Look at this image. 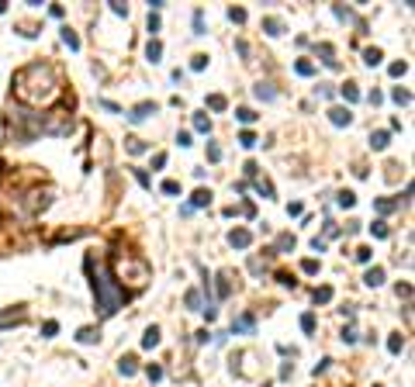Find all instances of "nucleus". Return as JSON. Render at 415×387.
Returning a JSON list of instances; mask_svg holds the SVG:
<instances>
[{
    "instance_id": "obj_13",
    "label": "nucleus",
    "mask_w": 415,
    "mask_h": 387,
    "mask_svg": "<svg viewBox=\"0 0 415 387\" xmlns=\"http://www.w3.org/2000/svg\"><path fill=\"white\" fill-rule=\"evenodd\" d=\"M118 370H121L125 377H132V374H135V370H138L135 356H121V360H118Z\"/></svg>"
},
{
    "instance_id": "obj_30",
    "label": "nucleus",
    "mask_w": 415,
    "mask_h": 387,
    "mask_svg": "<svg viewBox=\"0 0 415 387\" xmlns=\"http://www.w3.org/2000/svg\"><path fill=\"white\" fill-rule=\"evenodd\" d=\"M402 346H405V339H402V335H398V332H395V335H391V339H388V349H391V353H395V356H398V353H402Z\"/></svg>"
},
{
    "instance_id": "obj_17",
    "label": "nucleus",
    "mask_w": 415,
    "mask_h": 387,
    "mask_svg": "<svg viewBox=\"0 0 415 387\" xmlns=\"http://www.w3.org/2000/svg\"><path fill=\"white\" fill-rule=\"evenodd\" d=\"M381 59H384L381 49H367V52H363V63H367V66H381Z\"/></svg>"
},
{
    "instance_id": "obj_41",
    "label": "nucleus",
    "mask_w": 415,
    "mask_h": 387,
    "mask_svg": "<svg viewBox=\"0 0 415 387\" xmlns=\"http://www.w3.org/2000/svg\"><path fill=\"white\" fill-rule=\"evenodd\" d=\"M256 190H260V194H263V197H274V187H270V183H267V180H256Z\"/></svg>"
},
{
    "instance_id": "obj_9",
    "label": "nucleus",
    "mask_w": 415,
    "mask_h": 387,
    "mask_svg": "<svg viewBox=\"0 0 415 387\" xmlns=\"http://www.w3.org/2000/svg\"><path fill=\"white\" fill-rule=\"evenodd\" d=\"M97 339H101V332H97V328H90V325L76 332V342H80V346H90V342H97Z\"/></svg>"
},
{
    "instance_id": "obj_45",
    "label": "nucleus",
    "mask_w": 415,
    "mask_h": 387,
    "mask_svg": "<svg viewBox=\"0 0 415 387\" xmlns=\"http://www.w3.org/2000/svg\"><path fill=\"white\" fill-rule=\"evenodd\" d=\"M370 256H374V252H370L367 245H363V249H356V259H360V263H370Z\"/></svg>"
},
{
    "instance_id": "obj_32",
    "label": "nucleus",
    "mask_w": 415,
    "mask_h": 387,
    "mask_svg": "<svg viewBox=\"0 0 415 387\" xmlns=\"http://www.w3.org/2000/svg\"><path fill=\"white\" fill-rule=\"evenodd\" d=\"M370 235H374V238H388V225H384V222H374V225H370Z\"/></svg>"
},
{
    "instance_id": "obj_12",
    "label": "nucleus",
    "mask_w": 415,
    "mask_h": 387,
    "mask_svg": "<svg viewBox=\"0 0 415 387\" xmlns=\"http://www.w3.org/2000/svg\"><path fill=\"white\" fill-rule=\"evenodd\" d=\"M159 346V328L152 325V328H145V335H142V349H156Z\"/></svg>"
},
{
    "instance_id": "obj_51",
    "label": "nucleus",
    "mask_w": 415,
    "mask_h": 387,
    "mask_svg": "<svg viewBox=\"0 0 415 387\" xmlns=\"http://www.w3.org/2000/svg\"><path fill=\"white\" fill-rule=\"evenodd\" d=\"M377 387H381V384H377Z\"/></svg>"
},
{
    "instance_id": "obj_34",
    "label": "nucleus",
    "mask_w": 415,
    "mask_h": 387,
    "mask_svg": "<svg viewBox=\"0 0 415 387\" xmlns=\"http://www.w3.org/2000/svg\"><path fill=\"white\" fill-rule=\"evenodd\" d=\"M145 377H149L152 384H159V381H163V367H145Z\"/></svg>"
},
{
    "instance_id": "obj_1",
    "label": "nucleus",
    "mask_w": 415,
    "mask_h": 387,
    "mask_svg": "<svg viewBox=\"0 0 415 387\" xmlns=\"http://www.w3.org/2000/svg\"><path fill=\"white\" fill-rule=\"evenodd\" d=\"M14 93H17L21 104L52 107L63 97V83H59L56 70L49 63H31V66H24V70L14 73Z\"/></svg>"
},
{
    "instance_id": "obj_33",
    "label": "nucleus",
    "mask_w": 415,
    "mask_h": 387,
    "mask_svg": "<svg viewBox=\"0 0 415 387\" xmlns=\"http://www.w3.org/2000/svg\"><path fill=\"white\" fill-rule=\"evenodd\" d=\"M239 146H242V149H253V146H256V135H253V132H242V135H239Z\"/></svg>"
},
{
    "instance_id": "obj_19",
    "label": "nucleus",
    "mask_w": 415,
    "mask_h": 387,
    "mask_svg": "<svg viewBox=\"0 0 415 387\" xmlns=\"http://www.w3.org/2000/svg\"><path fill=\"white\" fill-rule=\"evenodd\" d=\"M294 245H298L294 235H280V238H277V252H294Z\"/></svg>"
},
{
    "instance_id": "obj_22",
    "label": "nucleus",
    "mask_w": 415,
    "mask_h": 387,
    "mask_svg": "<svg viewBox=\"0 0 415 387\" xmlns=\"http://www.w3.org/2000/svg\"><path fill=\"white\" fill-rule=\"evenodd\" d=\"M336 204H339V208H353V204H356V194H353V190H343V194L336 197Z\"/></svg>"
},
{
    "instance_id": "obj_31",
    "label": "nucleus",
    "mask_w": 415,
    "mask_h": 387,
    "mask_svg": "<svg viewBox=\"0 0 415 387\" xmlns=\"http://www.w3.org/2000/svg\"><path fill=\"white\" fill-rule=\"evenodd\" d=\"M184 301H187V308L201 311V294H198V291H187V298H184Z\"/></svg>"
},
{
    "instance_id": "obj_4",
    "label": "nucleus",
    "mask_w": 415,
    "mask_h": 387,
    "mask_svg": "<svg viewBox=\"0 0 415 387\" xmlns=\"http://www.w3.org/2000/svg\"><path fill=\"white\" fill-rule=\"evenodd\" d=\"M156 111H159V107H156L152 100H142V104H135V107L128 111V121H145V118L156 114Z\"/></svg>"
},
{
    "instance_id": "obj_3",
    "label": "nucleus",
    "mask_w": 415,
    "mask_h": 387,
    "mask_svg": "<svg viewBox=\"0 0 415 387\" xmlns=\"http://www.w3.org/2000/svg\"><path fill=\"white\" fill-rule=\"evenodd\" d=\"M249 242H253V232H249V229H232V232H228V245H232V249H249Z\"/></svg>"
},
{
    "instance_id": "obj_46",
    "label": "nucleus",
    "mask_w": 415,
    "mask_h": 387,
    "mask_svg": "<svg viewBox=\"0 0 415 387\" xmlns=\"http://www.w3.org/2000/svg\"><path fill=\"white\" fill-rule=\"evenodd\" d=\"M149 31H152V35L159 31V14H149Z\"/></svg>"
},
{
    "instance_id": "obj_35",
    "label": "nucleus",
    "mask_w": 415,
    "mask_h": 387,
    "mask_svg": "<svg viewBox=\"0 0 415 387\" xmlns=\"http://www.w3.org/2000/svg\"><path fill=\"white\" fill-rule=\"evenodd\" d=\"M128 153H132V155L145 153V142H142V139H128Z\"/></svg>"
},
{
    "instance_id": "obj_21",
    "label": "nucleus",
    "mask_w": 415,
    "mask_h": 387,
    "mask_svg": "<svg viewBox=\"0 0 415 387\" xmlns=\"http://www.w3.org/2000/svg\"><path fill=\"white\" fill-rule=\"evenodd\" d=\"M235 118H239L242 125H253V121H256V111H253V107H239V111H235Z\"/></svg>"
},
{
    "instance_id": "obj_10",
    "label": "nucleus",
    "mask_w": 415,
    "mask_h": 387,
    "mask_svg": "<svg viewBox=\"0 0 415 387\" xmlns=\"http://www.w3.org/2000/svg\"><path fill=\"white\" fill-rule=\"evenodd\" d=\"M263 31H267V35H284V21H280V17H263Z\"/></svg>"
},
{
    "instance_id": "obj_42",
    "label": "nucleus",
    "mask_w": 415,
    "mask_h": 387,
    "mask_svg": "<svg viewBox=\"0 0 415 387\" xmlns=\"http://www.w3.org/2000/svg\"><path fill=\"white\" fill-rule=\"evenodd\" d=\"M163 194H180V183L177 180H163Z\"/></svg>"
},
{
    "instance_id": "obj_15",
    "label": "nucleus",
    "mask_w": 415,
    "mask_h": 387,
    "mask_svg": "<svg viewBox=\"0 0 415 387\" xmlns=\"http://www.w3.org/2000/svg\"><path fill=\"white\" fill-rule=\"evenodd\" d=\"M253 93H256L260 100H274V97H277V90L270 86V83H256V90H253Z\"/></svg>"
},
{
    "instance_id": "obj_50",
    "label": "nucleus",
    "mask_w": 415,
    "mask_h": 387,
    "mask_svg": "<svg viewBox=\"0 0 415 387\" xmlns=\"http://www.w3.org/2000/svg\"><path fill=\"white\" fill-rule=\"evenodd\" d=\"M3 10H7V3H3V0H0V14H3Z\"/></svg>"
},
{
    "instance_id": "obj_18",
    "label": "nucleus",
    "mask_w": 415,
    "mask_h": 387,
    "mask_svg": "<svg viewBox=\"0 0 415 387\" xmlns=\"http://www.w3.org/2000/svg\"><path fill=\"white\" fill-rule=\"evenodd\" d=\"M294 73H298V77H315V66H311L308 59H298V63H294Z\"/></svg>"
},
{
    "instance_id": "obj_24",
    "label": "nucleus",
    "mask_w": 415,
    "mask_h": 387,
    "mask_svg": "<svg viewBox=\"0 0 415 387\" xmlns=\"http://www.w3.org/2000/svg\"><path fill=\"white\" fill-rule=\"evenodd\" d=\"M228 294H232V284L225 273H218V298H228Z\"/></svg>"
},
{
    "instance_id": "obj_23",
    "label": "nucleus",
    "mask_w": 415,
    "mask_h": 387,
    "mask_svg": "<svg viewBox=\"0 0 415 387\" xmlns=\"http://www.w3.org/2000/svg\"><path fill=\"white\" fill-rule=\"evenodd\" d=\"M398 208V201H391V197H377V211L381 215H388V211H395Z\"/></svg>"
},
{
    "instance_id": "obj_16",
    "label": "nucleus",
    "mask_w": 415,
    "mask_h": 387,
    "mask_svg": "<svg viewBox=\"0 0 415 387\" xmlns=\"http://www.w3.org/2000/svg\"><path fill=\"white\" fill-rule=\"evenodd\" d=\"M339 93H343V100H346V104H356V100H360V90H356V83H346V86L339 90Z\"/></svg>"
},
{
    "instance_id": "obj_44",
    "label": "nucleus",
    "mask_w": 415,
    "mask_h": 387,
    "mask_svg": "<svg viewBox=\"0 0 415 387\" xmlns=\"http://www.w3.org/2000/svg\"><path fill=\"white\" fill-rule=\"evenodd\" d=\"M301 270H305V273H318V259H305Z\"/></svg>"
},
{
    "instance_id": "obj_2",
    "label": "nucleus",
    "mask_w": 415,
    "mask_h": 387,
    "mask_svg": "<svg viewBox=\"0 0 415 387\" xmlns=\"http://www.w3.org/2000/svg\"><path fill=\"white\" fill-rule=\"evenodd\" d=\"M90 284H94V298H97V311L104 314V318H111L114 311L121 308L125 301H128V291L111 277V270H104V266H90Z\"/></svg>"
},
{
    "instance_id": "obj_11",
    "label": "nucleus",
    "mask_w": 415,
    "mask_h": 387,
    "mask_svg": "<svg viewBox=\"0 0 415 387\" xmlns=\"http://www.w3.org/2000/svg\"><path fill=\"white\" fill-rule=\"evenodd\" d=\"M253 325H256V318L253 314H242V318L232 321V332H253Z\"/></svg>"
},
{
    "instance_id": "obj_47",
    "label": "nucleus",
    "mask_w": 415,
    "mask_h": 387,
    "mask_svg": "<svg viewBox=\"0 0 415 387\" xmlns=\"http://www.w3.org/2000/svg\"><path fill=\"white\" fill-rule=\"evenodd\" d=\"M177 142H180V149H187V146H191V132H180Z\"/></svg>"
},
{
    "instance_id": "obj_6",
    "label": "nucleus",
    "mask_w": 415,
    "mask_h": 387,
    "mask_svg": "<svg viewBox=\"0 0 415 387\" xmlns=\"http://www.w3.org/2000/svg\"><path fill=\"white\" fill-rule=\"evenodd\" d=\"M363 284H367V287H381V284H384V266H370L367 277H363Z\"/></svg>"
},
{
    "instance_id": "obj_28",
    "label": "nucleus",
    "mask_w": 415,
    "mask_h": 387,
    "mask_svg": "<svg viewBox=\"0 0 415 387\" xmlns=\"http://www.w3.org/2000/svg\"><path fill=\"white\" fill-rule=\"evenodd\" d=\"M325 301H332V287H318L315 291V305H325Z\"/></svg>"
},
{
    "instance_id": "obj_38",
    "label": "nucleus",
    "mask_w": 415,
    "mask_h": 387,
    "mask_svg": "<svg viewBox=\"0 0 415 387\" xmlns=\"http://www.w3.org/2000/svg\"><path fill=\"white\" fill-rule=\"evenodd\" d=\"M301 328L311 335V332H315V314H301Z\"/></svg>"
},
{
    "instance_id": "obj_43",
    "label": "nucleus",
    "mask_w": 415,
    "mask_h": 387,
    "mask_svg": "<svg viewBox=\"0 0 415 387\" xmlns=\"http://www.w3.org/2000/svg\"><path fill=\"white\" fill-rule=\"evenodd\" d=\"M208 159H211V162H218V159H221V149H218L214 142H208Z\"/></svg>"
},
{
    "instance_id": "obj_29",
    "label": "nucleus",
    "mask_w": 415,
    "mask_h": 387,
    "mask_svg": "<svg viewBox=\"0 0 415 387\" xmlns=\"http://www.w3.org/2000/svg\"><path fill=\"white\" fill-rule=\"evenodd\" d=\"M56 332H59V321H56V318H49V321L42 325V335H45V339H52Z\"/></svg>"
},
{
    "instance_id": "obj_25",
    "label": "nucleus",
    "mask_w": 415,
    "mask_h": 387,
    "mask_svg": "<svg viewBox=\"0 0 415 387\" xmlns=\"http://www.w3.org/2000/svg\"><path fill=\"white\" fill-rule=\"evenodd\" d=\"M63 42H66V45L73 49V52L80 49V38H76V31H69V28H63Z\"/></svg>"
},
{
    "instance_id": "obj_37",
    "label": "nucleus",
    "mask_w": 415,
    "mask_h": 387,
    "mask_svg": "<svg viewBox=\"0 0 415 387\" xmlns=\"http://www.w3.org/2000/svg\"><path fill=\"white\" fill-rule=\"evenodd\" d=\"M388 73H391V77H405V73H409V63H391Z\"/></svg>"
},
{
    "instance_id": "obj_26",
    "label": "nucleus",
    "mask_w": 415,
    "mask_h": 387,
    "mask_svg": "<svg viewBox=\"0 0 415 387\" xmlns=\"http://www.w3.org/2000/svg\"><path fill=\"white\" fill-rule=\"evenodd\" d=\"M194 128H198V132H211V121H208V114H194Z\"/></svg>"
},
{
    "instance_id": "obj_7",
    "label": "nucleus",
    "mask_w": 415,
    "mask_h": 387,
    "mask_svg": "<svg viewBox=\"0 0 415 387\" xmlns=\"http://www.w3.org/2000/svg\"><path fill=\"white\" fill-rule=\"evenodd\" d=\"M208 204H211V190H205V187H201V190H194V197H191V204H187V208L194 211V208H208Z\"/></svg>"
},
{
    "instance_id": "obj_27",
    "label": "nucleus",
    "mask_w": 415,
    "mask_h": 387,
    "mask_svg": "<svg viewBox=\"0 0 415 387\" xmlns=\"http://www.w3.org/2000/svg\"><path fill=\"white\" fill-rule=\"evenodd\" d=\"M391 97H395V104H409V100H412V93H409V90H402V86H395V90H391Z\"/></svg>"
},
{
    "instance_id": "obj_48",
    "label": "nucleus",
    "mask_w": 415,
    "mask_h": 387,
    "mask_svg": "<svg viewBox=\"0 0 415 387\" xmlns=\"http://www.w3.org/2000/svg\"><path fill=\"white\" fill-rule=\"evenodd\" d=\"M135 180L142 183V187H149V173H145V169H135Z\"/></svg>"
},
{
    "instance_id": "obj_14",
    "label": "nucleus",
    "mask_w": 415,
    "mask_h": 387,
    "mask_svg": "<svg viewBox=\"0 0 415 387\" xmlns=\"http://www.w3.org/2000/svg\"><path fill=\"white\" fill-rule=\"evenodd\" d=\"M388 142H391V132H374L370 135V146L374 149H388Z\"/></svg>"
},
{
    "instance_id": "obj_20",
    "label": "nucleus",
    "mask_w": 415,
    "mask_h": 387,
    "mask_svg": "<svg viewBox=\"0 0 415 387\" xmlns=\"http://www.w3.org/2000/svg\"><path fill=\"white\" fill-rule=\"evenodd\" d=\"M208 107H211V111H225V107H228V100H225L221 93H211V97H208Z\"/></svg>"
},
{
    "instance_id": "obj_39",
    "label": "nucleus",
    "mask_w": 415,
    "mask_h": 387,
    "mask_svg": "<svg viewBox=\"0 0 415 387\" xmlns=\"http://www.w3.org/2000/svg\"><path fill=\"white\" fill-rule=\"evenodd\" d=\"M205 66H208V56H194V59H191V70H194V73H201Z\"/></svg>"
},
{
    "instance_id": "obj_5",
    "label": "nucleus",
    "mask_w": 415,
    "mask_h": 387,
    "mask_svg": "<svg viewBox=\"0 0 415 387\" xmlns=\"http://www.w3.org/2000/svg\"><path fill=\"white\" fill-rule=\"evenodd\" d=\"M329 121L336 125V128H343L353 121V114H349V107H329Z\"/></svg>"
},
{
    "instance_id": "obj_49",
    "label": "nucleus",
    "mask_w": 415,
    "mask_h": 387,
    "mask_svg": "<svg viewBox=\"0 0 415 387\" xmlns=\"http://www.w3.org/2000/svg\"><path fill=\"white\" fill-rule=\"evenodd\" d=\"M277 280H280V284H284V287H294V277H291V273H280V277H277Z\"/></svg>"
},
{
    "instance_id": "obj_36",
    "label": "nucleus",
    "mask_w": 415,
    "mask_h": 387,
    "mask_svg": "<svg viewBox=\"0 0 415 387\" xmlns=\"http://www.w3.org/2000/svg\"><path fill=\"white\" fill-rule=\"evenodd\" d=\"M194 35H205V14L194 10Z\"/></svg>"
},
{
    "instance_id": "obj_8",
    "label": "nucleus",
    "mask_w": 415,
    "mask_h": 387,
    "mask_svg": "<svg viewBox=\"0 0 415 387\" xmlns=\"http://www.w3.org/2000/svg\"><path fill=\"white\" fill-rule=\"evenodd\" d=\"M159 56H163V42H159V38H149V45H145V59H149V63H159Z\"/></svg>"
},
{
    "instance_id": "obj_40",
    "label": "nucleus",
    "mask_w": 415,
    "mask_h": 387,
    "mask_svg": "<svg viewBox=\"0 0 415 387\" xmlns=\"http://www.w3.org/2000/svg\"><path fill=\"white\" fill-rule=\"evenodd\" d=\"M228 17H232L235 24H242V21H246V10H242V7H232V10H228Z\"/></svg>"
}]
</instances>
